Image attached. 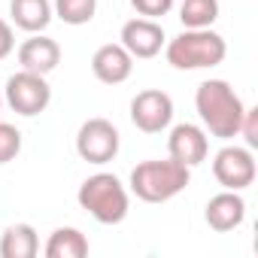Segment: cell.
Instances as JSON below:
<instances>
[{"instance_id": "cell-1", "label": "cell", "mask_w": 258, "mask_h": 258, "mask_svg": "<svg viewBox=\"0 0 258 258\" xmlns=\"http://www.w3.org/2000/svg\"><path fill=\"white\" fill-rule=\"evenodd\" d=\"M195 109L204 121V131L219 137V140H231L240 131L243 121V100L240 94L225 82V79H207L198 85L195 91Z\"/></svg>"}, {"instance_id": "cell-2", "label": "cell", "mask_w": 258, "mask_h": 258, "mask_svg": "<svg viewBox=\"0 0 258 258\" xmlns=\"http://www.w3.org/2000/svg\"><path fill=\"white\" fill-rule=\"evenodd\" d=\"M191 182V167L164 158V161H140L131 170V195H137L143 204H167L185 185Z\"/></svg>"}, {"instance_id": "cell-3", "label": "cell", "mask_w": 258, "mask_h": 258, "mask_svg": "<svg viewBox=\"0 0 258 258\" xmlns=\"http://www.w3.org/2000/svg\"><path fill=\"white\" fill-rule=\"evenodd\" d=\"M164 55L173 70H207L225 61L228 43L213 28H185L179 37L164 43Z\"/></svg>"}, {"instance_id": "cell-4", "label": "cell", "mask_w": 258, "mask_h": 258, "mask_svg": "<svg viewBox=\"0 0 258 258\" xmlns=\"http://www.w3.org/2000/svg\"><path fill=\"white\" fill-rule=\"evenodd\" d=\"M79 207L100 225H118L127 219L131 210V195L121 185V179L115 173H94L88 176L79 191H76Z\"/></svg>"}, {"instance_id": "cell-5", "label": "cell", "mask_w": 258, "mask_h": 258, "mask_svg": "<svg viewBox=\"0 0 258 258\" xmlns=\"http://www.w3.org/2000/svg\"><path fill=\"white\" fill-rule=\"evenodd\" d=\"M4 100L10 103L13 112L25 115V118H34L40 112L49 109L52 103V88L46 82V76L40 73H31V70H19L7 79V88H4Z\"/></svg>"}, {"instance_id": "cell-6", "label": "cell", "mask_w": 258, "mask_h": 258, "mask_svg": "<svg viewBox=\"0 0 258 258\" xmlns=\"http://www.w3.org/2000/svg\"><path fill=\"white\" fill-rule=\"evenodd\" d=\"M118 127L109 118H88L76 131V155L88 164H106L118 155Z\"/></svg>"}, {"instance_id": "cell-7", "label": "cell", "mask_w": 258, "mask_h": 258, "mask_svg": "<svg viewBox=\"0 0 258 258\" xmlns=\"http://www.w3.org/2000/svg\"><path fill=\"white\" fill-rule=\"evenodd\" d=\"M255 155L246 146H222L213 155V176L228 191H243L255 182Z\"/></svg>"}, {"instance_id": "cell-8", "label": "cell", "mask_w": 258, "mask_h": 258, "mask_svg": "<svg viewBox=\"0 0 258 258\" xmlns=\"http://www.w3.org/2000/svg\"><path fill=\"white\" fill-rule=\"evenodd\" d=\"M131 121L143 134H161L173 121V100L161 88H146L131 100Z\"/></svg>"}, {"instance_id": "cell-9", "label": "cell", "mask_w": 258, "mask_h": 258, "mask_svg": "<svg viewBox=\"0 0 258 258\" xmlns=\"http://www.w3.org/2000/svg\"><path fill=\"white\" fill-rule=\"evenodd\" d=\"M118 40H121V46L127 49V55H131L134 61H137V58H140V61L155 58V55L164 49V43H167L164 28H161L155 19H143V16L124 22Z\"/></svg>"}, {"instance_id": "cell-10", "label": "cell", "mask_w": 258, "mask_h": 258, "mask_svg": "<svg viewBox=\"0 0 258 258\" xmlns=\"http://www.w3.org/2000/svg\"><path fill=\"white\" fill-rule=\"evenodd\" d=\"M167 152H170L173 161H179L185 167H198L210 155L207 131H204L201 124H191V121L173 124L170 127V137H167Z\"/></svg>"}, {"instance_id": "cell-11", "label": "cell", "mask_w": 258, "mask_h": 258, "mask_svg": "<svg viewBox=\"0 0 258 258\" xmlns=\"http://www.w3.org/2000/svg\"><path fill=\"white\" fill-rule=\"evenodd\" d=\"M91 73L103 85H121L134 73V58L121 43H106L91 55Z\"/></svg>"}, {"instance_id": "cell-12", "label": "cell", "mask_w": 258, "mask_h": 258, "mask_svg": "<svg viewBox=\"0 0 258 258\" xmlns=\"http://www.w3.org/2000/svg\"><path fill=\"white\" fill-rule=\"evenodd\" d=\"M204 219H207V225H210L213 231H219V234H228V231L240 228L243 219H246V201H243V195H240V191H228V188L219 191V195H213V198L207 201Z\"/></svg>"}, {"instance_id": "cell-13", "label": "cell", "mask_w": 258, "mask_h": 258, "mask_svg": "<svg viewBox=\"0 0 258 258\" xmlns=\"http://www.w3.org/2000/svg\"><path fill=\"white\" fill-rule=\"evenodd\" d=\"M19 64H22V70L49 76L61 64V46L52 37H46V34H31L19 46Z\"/></svg>"}, {"instance_id": "cell-14", "label": "cell", "mask_w": 258, "mask_h": 258, "mask_svg": "<svg viewBox=\"0 0 258 258\" xmlns=\"http://www.w3.org/2000/svg\"><path fill=\"white\" fill-rule=\"evenodd\" d=\"M10 16L25 34H43L55 19L52 0H10Z\"/></svg>"}, {"instance_id": "cell-15", "label": "cell", "mask_w": 258, "mask_h": 258, "mask_svg": "<svg viewBox=\"0 0 258 258\" xmlns=\"http://www.w3.org/2000/svg\"><path fill=\"white\" fill-rule=\"evenodd\" d=\"M37 252H40V237L28 222L10 225L0 237V258H34Z\"/></svg>"}, {"instance_id": "cell-16", "label": "cell", "mask_w": 258, "mask_h": 258, "mask_svg": "<svg viewBox=\"0 0 258 258\" xmlns=\"http://www.w3.org/2000/svg\"><path fill=\"white\" fill-rule=\"evenodd\" d=\"M43 252H46V258H85L88 237L79 228H55Z\"/></svg>"}, {"instance_id": "cell-17", "label": "cell", "mask_w": 258, "mask_h": 258, "mask_svg": "<svg viewBox=\"0 0 258 258\" xmlns=\"http://www.w3.org/2000/svg\"><path fill=\"white\" fill-rule=\"evenodd\" d=\"M219 19V0H182L179 22L182 28H213Z\"/></svg>"}, {"instance_id": "cell-18", "label": "cell", "mask_w": 258, "mask_h": 258, "mask_svg": "<svg viewBox=\"0 0 258 258\" xmlns=\"http://www.w3.org/2000/svg\"><path fill=\"white\" fill-rule=\"evenodd\" d=\"M52 13L64 22V25H88L97 13V0H55L52 4Z\"/></svg>"}, {"instance_id": "cell-19", "label": "cell", "mask_w": 258, "mask_h": 258, "mask_svg": "<svg viewBox=\"0 0 258 258\" xmlns=\"http://www.w3.org/2000/svg\"><path fill=\"white\" fill-rule=\"evenodd\" d=\"M22 152V131L10 121H0V164L16 161Z\"/></svg>"}, {"instance_id": "cell-20", "label": "cell", "mask_w": 258, "mask_h": 258, "mask_svg": "<svg viewBox=\"0 0 258 258\" xmlns=\"http://www.w3.org/2000/svg\"><path fill=\"white\" fill-rule=\"evenodd\" d=\"M131 7L143 16V19H161L173 10V0H131Z\"/></svg>"}, {"instance_id": "cell-21", "label": "cell", "mask_w": 258, "mask_h": 258, "mask_svg": "<svg viewBox=\"0 0 258 258\" xmlns=\"http://www.w3.org/2000/svg\"><path fill=\"white\" fill-rule=\"evenodd\" d=\"M237 137L246 140V149H258V109H249V106H246Z\"/></svg>"}, {"instance_id": "cell-22", "label": "cell", "mask_w": 258, "mask_h": 258, "mask_svg": "<svg viewBox=\"0 0 258 258\" xmlns=\"http://www.w3.org/2000/svg\"><path fill=\"white\" fill-rule=\"evenodd\" d=\"M13 49H16V34H13V25L0 19V61L10 58V55H13Z\"/></svg>"}, {"instance_id": "cell-23", "label": "cell", "mask_w": 258, "mask_h": 258, "mask_svg": "<svg viewBox=\"0 0 258 258\" xmlns=\"http://www.w3.org/2000/svg\"><path fill=\"white\" fill-rule=\"evenodd\" d=\"M0 109H4V94H0Z\"/></svg>"}]
</instances>
